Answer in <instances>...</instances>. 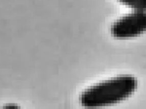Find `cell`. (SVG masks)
<instances>
[{"instance_id": "obj_1", "label": "cell", "mask_w": 146, "mask_h": 109, "mask_svg": "<svg viewBox=\"0 0 146 109\" xmlns=\"http://www.w3.org/2000/svg\"><path fill=\"white\" fill-rule=\"evenodd\" d=\"M136 79L129 75L119 76L99 82L85 90L80 95L81 104L87 107H96L117 103L136 90Z\"/></svg>"}, {"instance_id": "obj_2", "label": "cell", "mask_w": 146, "mask_h": 109, "mask_svg": "<svg viewBox=\"0 0 146 109\" xmlns=\"http://www.w3.org/2000/svg\"><path fill=\"white\" fill-rule=\"evenodd\" d=\"M111 33L116 38L125 39L137 36L146 31V12L137 11L116 20L111 28Z\"/></svg>"}, {"instance_id": "obj_3", "label": "cell", "mask_w": 146, "mask_h": 109, "mask_svg": "<svg viewBox=\"0 0 146 109\" xmlns=\"http://www.w3.org/2000/svg\"><path fill=\"white\" fill-rule=\"evenodd\" d=\"M123 4L137 11H146V0H119Z\"/></svg>"}]
</instances>
